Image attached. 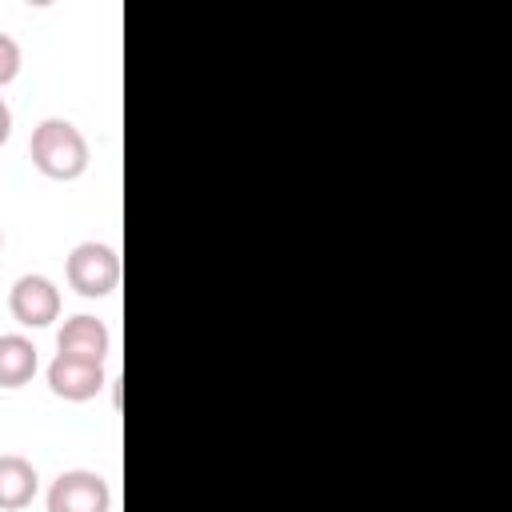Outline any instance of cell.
<instances>
[{
  "label": "cell",
  "mask_w": 512,
  "mask_h": 512,
  "mask_svg": "<svg viewBox=\"0 0 512 512\" xmlns=\"http://www.w3.org/2000/svg\"><path fill=\"white\" fill-rule=\"evenodd\" d=\"M8 136H12V108L0 100V148L8 144Z\"/></svg>",
  "instance_id": "obj_10"
},
{
  "label": "cell",
  "mask_w": 512,
  "mask_h": 512,
  "mask_svg": "<svg viewBox=\"0 0 512 512\" xmlns=\"http://www.w3.org/2000/svg\"><path fill=\"white\" fill-rule=\"evenodd\" d=\"M36 376V344L20 332L0 336V388H24Z\"/></svg>",
  "instance_id": "obj_8"
},
{
  "label": "cell",
  "mask_w": 512,
  "mask_h": 512,
  "mask_svg": "<svg viewBox=\"0 0 512 512\" xmlns=\"http://www.w3.org/2000/svg\"><path fill=\"white\" fill-rule=\"evenodd\" d=\"M0 248H4V232H0Z\"/></svg>",
  "instance_id": "obj_11"
},
{
  "label": "cell",
  "mask_w": 512,
  "mask_h": 512,
  "mask_svg": "<svg viewBox=\"0 0 512 512\" xmlns=\"http://www.w3.org/2000/svg\"><path fill=\"white\" fill-rule=\"evenodd\" d=\"M36 496V468L32 460L4 452L0 456V512H20Z\"/></svg>",
  "instance_id": "obj_7"
},
{
  "label": "cell",
  "mask_w": 512,
  "mask_h": 512,
  "mask_svg": "<svg viewBox=\"0 0 512 512\" xmlns=\"http://www.w3.org/2000/svg\"><path fill=\"white\" fill-rule=\"evenodd\" d=\"M104 384H108V380H104V364H96V360H80V356L56 352L52 364H48V388H52L60 400H72V404L92 400Z\"/></svg>",
  "instance_id": "obj_5"
},
{
  "label": "cell",
  "mask_w": 512,
  "mask_h": 512,
  "mask_svg": "<svg viewBox=\"0 0 512 512\" xmlns=\"http://www.w3.org/2000/svg\"><path fill=\"white\" fill-rule=\"evenodd\" d=\"M8 312L24 328H48L60 316V288L40 272H24L8 292Z\"/></svg>",
  "instance_id": "obj_4"
},
{
  "label": "cell",
  "mask_w": 512,
  "mask_h": 512,
  "mask_svg": "<svg viewBox=\"0 0 512 512\" xmlns=\"http://www.w3.org/2000/svg\"><path fill=\"white\" fill-rule=\"evenodd\" d=\"M108 348H112V336H108L104 320H96V316H88V312L68 316L64 328L56 332V352H64V356H80V360L104 364Z\"/></svg>",
  "instance_id": "obj_6"
},
{
  "label": "cell",
  "mask_w": 512,
  "mask_h": 512,
  "mask_svg": "<svg viewBox=\"0 0 512 512\" xmlns=\"http://www.w3.org/2000/svg\"><path fill=\"white\" fill-rule=\"evenodd\" d=\"M16 72H20V44L8 32H0V88L12 84Z\"/></svg>",
  "instance_id": "obj_9"
},
{
  "label": "cell",
  "mask_w": 512,
  "mask_h": 512,
  "mask_svg": "<svg viewBox=\"0 0 512 512\" xmlns=\"http://www.w3.org/2000/svg\"><path fill=\"white\" fill-rule=\"evenodd\" d=\"M64 276L80 296L100 300L120 284V256H116V248H108L100 240H84V244H76L68 252Z\"/></svg>",
  "instance_id": "obj_2"
},
{
  "label": "cell",
  "mask_w": 512,
  "mask_h": 512,
  "mask_svg": "<svg viewBox=\"0 0 512 512\" xmlns=\"http://www.w3.org/2000/svg\"><path fill=\"white\" fill-rule=\"evenodd\" d=\"M108 504H112L108 480L88 468L60 472L48 488V512H108Z\"/></svg>",
  "instance_id": "obj_3"
},
{
  "label": "cell",
  "mask_w": 512,
  "mask_h": 512,
  "mask_svg": "<svg viewBox=\"0 0 512 512\" xmlns=\"http://www.w3.org/2000/svg\"><path fill=\"white\" fill-rule=\"evenodd\" d=\"M28 156L48 180H76L88 168V140L72 120L48 116L32 128Z\"/></svg>",
  "instance_id": "obj_1"
}]
</instances>
